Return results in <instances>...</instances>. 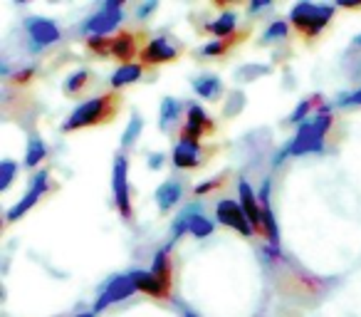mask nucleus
<instances>
[{
	"label": "nucleus",
	"instance_id": "nucleus-1",
	"mask_svg": "<svg viewBox=\"0 0 361 317\" xmlns=\"http://www.w3.org/2000/svg\"><path fill=\"white\" fill-rule=\"evenodd\" d=\"M331 129V114L322 112V114L312 116L310 121L300 124L297 134L292 136V141L275 156V167L285 162V156H305V154H322L324 151V136Z\"/></svg>",
	"mask_w": 361,
	"mask_h": 317
},
{
	"label": "nucleus",
	"instance_id": "nucleus-2",
	"mask_svg": "<svg viewBox=\"0 0 361 317\" xmlns=\"http://www.w3.org/2000/svg\"><path fill=\"white\" fill-rule=\"evenodd\" d=\"M121 109V95L109 92V95L102 97H92L85 104H80L75 112L70 114V119L62 124V131H77V129H87V126H97V124H106L111 121Z\"/></svg>",
	"mask_w": 361,
	"mask_h": 317
},
{
	"label": "nucleus",
	"instance_id": "nucleus-3",
	"mask_svg": "<svg viewBox=\"0 0 361 317\" xmlns=\"http://www.w3.org/2000/svg\"><path fill=\"white\" fill-rule=\"evenodd\" d=\"M334 18V6H314V3H300L292 8L290 20L292 28L307 40H314Z\"/></svg>",
	"mask_w": 361,
	"mask_h": 317
},
{
	"label": "nucleus",
	"instance_id": "nucleus-4",
	"mask_svg": "<svg viewBox=\"0 0 361 317\" xmlns=\"http://www.w3.org/2000/svg\"><path fill=\"white\" fill-rule=\"evenodd\" d=\"M121 11H124V0H109V3H104V6L99 8V11L94 13V16L87 18V23L82 25V30L87 32V35H104L111 30H116L121 23Z\"/></svg>",
	"mask_w": 361,
	"mask_h": 317
},
{
	"label": "nucleus",
	"instance_id": "nucleus-5",
	"mask_svg": "<svg viewBox=\"0 0 361 317\" xmlns=\"http://www.w3.org/2000/svg\"><path fill=\"white\" fill-rule=\"evenodd\" d=\"M216 218H218V223L233 228V231H238L245 238H252V233H255L250 221H247L245 211H243L240 201H235V198H221L216 206Z\"/></svg>",
	"mask_w": 361,
	"mask_h": 317
},
{
	"label": "nucleus",
	"instance_id": "nucleus-6",
	"mask_svg": "<svg viewBox=\"0 0 361 317\" xmlns=\"http://www.w3.org/2000/svg\"><path fill=\"white\" fill-rule=\"evenodd\" d=\"M238 193H240V198H238V201H240V206H243V211H245L247 221H250L252 231H255L257 236L267 238V228H265V208H262L260 198L255 196V191H252L250 184H247L245 179H240V181H238Z\"/></svg>",
	"mask_w": 361,
	"mask_h": 317
},
{
	"label": "nucleus",
	"instance_id": "nucleus-7",
	"mask_svg": "<svg viewBox=\"0 0 361 317\" xmlns=\"http://www.w3.org/2000/svg\"><path fill=\"white\" fill-rule=\"evenodd\" d=\"M134 292H136V285H134V275H131V273L111 277V280L104 285V290L99 292V297H97V302H94V310L92 312L97 315V312L106 310V307L114 305V302L126 300V297L134 295Z\"/></svg>",
	"mask_w": 361,
	"mask_h": 317
},
{
	"label": "nucleus",
	"instance_id": "nucleus-8",
	"mask_svg": "<svg viewBox=\"0 0 361 317\" xmlns=\"http://www.w3.org/2000/svg\"><path fill=\"white\" fill-rule=\"evenodd\" d=\"M129 164H126L124 156H116L114 162V203L119 208L121 218L124 221H131L134 218V211H131V193H129Z\"/></svg>",
	"mask_w": 361,
	"mask_h": 317
},
{
	"label": "nucleus",
	"instance_id": "nucleus-9",
	"mask_svg": "<svg viewBox=\"0 0 361 317\" xmlns=\"http://www.w3.org/2000/svg\"><path fill=\"white\" fill-rule=\"evenodd\" d=\"M180 55V47H176L169 37L159 35L154 40H149V45L141 50L139 60H144V65H166V62H173Z\"/></svg>",
	"mask_w": 361,
	"mask_h": 317
},
{
	"label": "nucleus",
	"instance_id": "nucleus-10",
	"mask_svg": "<svg viewBox=\"0 0 361 317\" xmlns=\"http://www.w3.org/2000/svg\"><path fill=\"white\" fill-rule=\"evenodd\" d=\"M47 172H40V174H35L32 177V181H30V189H27V193L20 198V201L16 203V206L8 211V221H18L20 216H25L27 211H30L32 206H35L37 201H40L42 196H45V191H47Z\"/></svg>",
	"mask_w": 361,
	"mask_h": 317
},
{
	"label": "nucleus",
	"instance_id": "nucleus-11",
	"mask_svg": "<svg viewBox=\"0 0 361 317\" xmlns=\"http://www.w3.org/2000/svg\"><path fill=\"white\" fill-rule=\"evenodd\" d=\"M25 28H27V35H30L32 42H35V50L37 47L52 45V42H57L62 35L60 28H57L52 20H47V18H27Z\"/></svg>",
	"mask_w": 361,
	"mask_h": 317
},
{
	"label": "nucleus",
	"instance_id": "nucleus-12",
	"mask_svg": "<svg viewBox=\"0 0 361 317\" xmlns=\"http://www.w3.org/2000/svg\"><path fill=\"white\" fill-rule=\"evenodd\" d=\"M151 275L156 277V282L161 285V292H164V300L171 297V287H173V265H171V256L169 248L156 253L154 265H151Z\"/></svg>",
	"mask_w": 361,
	"mask_h": 317
},
{
	"label": "nucleus",
	"instance_id": "nucleus-13",
	"mask_svg": "<svg viewBox=\"0 0 361 317\" xmlns=\"http://www.w3.org/2000/svg\"><path fill=\"white\" fill-rule=\"evenodd\" d=\"M173 164L178 169H196L201 164V144L198 141H178L173 149Z\"/></svg>",
	"mask_w": 361,
	"mask_h": 317
},
{
	"label": "nucleus",
	"instance_id": "nucleus-14",
	"mask_svg": "<svg viewBox=\"0 0 361 317\" xmlns=\"http://www.w3.org/2000/svg\"><path fill=\"white\" fill-rule=\"evenodd\" d=\"M111 55L116 60H121L124 65H129V60H134L139 52V42H136V35L131 30H121L119 35L114 37V45H111Z\"/></svg>",
	"mask_w": 361,
	"mask_h": 317
},
{
	"label": "nucleus",
	"instance_id": "nucleus-15",
	"mask_svg": "<svg viewBox=\"0 0 361 317\" xmlns=\"http://www.w3.org/2000/svg\"><path fill=\"white\" fill-rule=\"evenodd\" d=\"M186 129L188 131H193L196 136H206V134H211L213 129H216V124H213V119L211 116L203 112V107H198V104H188V114H186Z\"/></svg>",
	"mask_w": 361,
	"mask_h": 317
},
{
	"label": "nucleus",
	"instance_id": "nucleus-16",
	"mask_svg": "<svg viewBox=\"0 0 361 317\" xmlns=\"http://www.w3.org/2000/svg\"><path fill=\"white\" fill-rule=\"evenodd\" d=\"M183 198V186H180L176 179H169L166 184H161L159 191H156V203H159V211H171L176 203Z\"/></svg>",
	"mask_w": 361,
	"mask_h": 317
},
{
	"label": "nucleus",
	"instance_id": "nucleus-17",
	"mask_svg": "<svg viewBox=\"0 0 361 317\" xmlns=\"http://www.w3.org/2000/svg\"><path fill=\"white\" fill-rule=\"evenodd\" d=\"M141 75H144V65H139V62L121 65L119 70L111 75V87H114V90H121V87H126V85H134L136 80H141Z\"/></svg>",
	"mask_w": 361,
	"mask_h": 317
},
{
	"label": "nucleus",
	"instance_id": "nucleus-18",
	"mask_svg": "<svg viewBox=\"0 0 361 317\" xmlns=\"http://www.w3.org/2000/svg\"><path fill=\"white\" fill-rule=\"evenodd\" d=\"M180 109H183V104H180L178 100H173V97H166V100L161 102V112H159V124H161V129H169V126L173 124V121H178Z\"/></svg>",
	"mask_w": 361,
	"mask_h": 317
},
{
	"label": "nucleus",
	"instance_id": "nucleus-19",
	"mask_svg": "<svg viewBox=\"0 0 361 317\" xmlns=\"http://www.w3.org/2000/svg\"><path fill=\"white\" fill-rule=\"evenodd\" d=\"M247 32H238V35H231V37H223V40H213L208 42V45H203V55L208 57H216V55H226L228 50H231L233 45H238V42H243V37H245Z\"/></svg>",
	"mask_w": 361,
	"mask_h": 317
},
{
	"label": "nucleus",
	"instance_id": "nucleus-20",
	"mask_svg": "<svg viewBox=\"0 0 361 317\" xmlns=\"http://www.w3.org/2000/svg\"><path fill=\"white\" fill-rule=\"evenodd\" d=\"M193 90H196L203 100H216V97H221L223 85L218 77H198V80H193Z\"/></svg>",
	"mask_w": 361,
	"mask_h": 317
},
{
	"label": "nucleus",
	"instance_id": "nucleus-21",
	"mask_svg": "<svg viewBox=\"0 0 361 317\" xmlns=\"http://www.w3.org/2000/svg\"><path fill=\"white\" fill-rule=\"evenodd\" d=\"M235 25H238V18L233 16V13H226V16H221L218 20H213L211 25H208V30L223 40V37L235 35Z\"/></svg>",
	"mask_w": 361,
	"mask_h": 317
},
{
	"label": "nucleus",
	"instance_id": "nucleus-22",
	"mask_svg": "<svg viewBox=\"0 0 361 317\" xmlns=\"http://www.w3.org/2000/svg\"><path fill=\"white\" fill-rule=\"evenodd\" d=\"M196 213H201V206H198V203H193V206H188L186 211H183L178 218H176L173 228H171V243L178 241V238L183 236V233H188V223H191V218L196 216Z\"/></svg>",
	"mask_w": 361,
	"mask_h": 317
},
{
	"label": "nucleus",
	"instance_id": "nucleus-23",
	"mask_svg": "<svg viewBox=\"0 0 361 317\" xmlns=\"http://www.w3.org/2000/svg\"><path fill=\"white\" fill-rule=\"evenodd\" d=\"M45 156H47L45 141H42V139H30V144H27V151H25V167L27 169L40 167Z\"/></svg>",
	"mask_w": 361,
	"mask_h": 317
},
{
	"label": "nucleus",
	"instance_id": "nucleus-24",
	"mask_svg": "<svg viewBox=\"0 0 361 317\" xmlns=\"http://www.w3.org/2000/svg\"><path fill=\"white\" fill-rule=\"evenodd\" d=\"M92 82V75L87 70H80V72H75V75H70L65 80V95L67 97H77L82 90H85L87 85Z\"/></svg>",
	"mask_w": 361,
	"mask_h": 317
},
{
	"label": "nucleus",
	"instance_id": "nucleus-25",
	"mask_svg": "<svg viewBox=\"0 0 361 317\" xmlns=\"http://www.w3.org/2000/svg\"><path fill=\"white\" fill-rule=\"evenodd\" d=\"M213 231H216V226H213L211 218H206L203 213H196V216L191 218V223H188V233L196 238H208Z\"/></svg>",
	"mask_w": 361,
	"mask_h": 317
},
{
	"label": "nucleus",
	"instance_id": "nucleus-26",
	"mask_svg": "<svg viewBox=\"0 0 361 317\" xmlns=\"http://www.w3.org/2000/svg\"><path fill=\"white\" fill-rule=\"evenodd\" d=\"M111 45H114V37H104V35L87 37V50L94 52V55H99V57L111 55Z\"/></svg>",
	"mask_w": 361,
	"mask_h": 317
},
{
	"label": "nucleus",
	"instance_id": "nucleus-27",
	"mask_svg": "<svg viewBox=\"0 0 361 317\" xmlns=\"http://www.w3.org/2000/svg\"><path fill=\"white\" fill-rule=\"evenodd\" d=\"M322 102V97L317 95V97H310V100H302L300 102V107H297L295 112H292V116H290V121H295V124H305V116L310 114L312 109H314L317 104Z\"/></svg>",
	"mask_w": 361,
	"mask_h": 317
},
{
	"label": "nucleus",
	"instance_id": "nucleus-28",
	"mask_svg": "<svg viewBox=\"0 0 361 317\" xmlns=\"http://www.w3.org/2000/svg\"><path fill=\"white\" fill-rule=\"evenodd\" d=\"M18 172V164L16 162H3L0 164V191H8V186L13 184Z\"/></svg>",
	"mask_w": 361,
	"mask_h": 317
},
{
	"label": "nucleus",
	"instance_id": "nucleus-29",
	"mask_svg": "<svg viewBox=\"0 0 361 317\" xmlns=\"http://www.w3.org/2000/svg\"><path fill=\"white\" fill-rule=\"evenodd\" d=\"M226 181H228V174H223V177H216V179H211V181H206V184H198V186L193 189V193H196V196H206V193L223 189V186H226Z\"/></svg>",
	"mask_w": 361,
	"mask_h": 317
},
{
	"label": "nucleus",
	"instance_id": "nucleus-30",
	"mask_svg": "<svg viewBox=\"0 0 361 317\" xmlns=\"http://www.w3.org/2000/svg\"><path fill=\"white\" fill-rule=\"evenodd\" d=\"M275 37H280V40H285V37H287V23L285 20H272L270 28L265 30V35H262V40L272 42Z\"/></svg>",
	"mask_w": 361,
	"mask_h": 317
},
{
	"label": "nucleus",
	"instance_id": "nucleus-31",
	"mask_svg": "<svg viewBox=\"0 0 361 317\" xmlns=\"http://www.w3.org/2000/svg\"><path fill=\"white\" fill-rule=\"evenodd\" d=\"M141 126H144V121H141V116H131L129 126H126L124 136H121V144H124V146H131V144H134V139H136V136H139Z\"/></svg>",
	"mask_w": 361,
	"mask_h": 317
},
{
	"label": "nucleus",
	"instance_id": "nucleus-32",
	"mask_svg": "<svg viewBox=\"0 0 361 317\" xmlns=\"http://www.w3.org/2000/svg\"><path fill=\"white\" fill-rule=\"evenodd\" d=\"M32 77H35V70H32V67H27V70H20V72H16V75L11 77V85H16V87L27 85Z\"/></svg>",
	"mask_w": 361,
	"mask_h": 317
},
{
	"label": "nucleus",
	"instance_id": "nucleus-33",
	"mask_svg": "<svg viewBox=\"0 0 361 317\" xmlns=\"http://www.w3.org/2000/svg\"><path fill=\"white\" fill-rule=\"evenodd\" d=\"M156 8H159V3H156V0H151V3H144V6H139V11H136V18H139V20H144V18L149 16V13H154Z\"/></svg>",
	"mask_w": 361,
	"mask_h": 317
},
{
	"label": "nucleus",
	"instance_id": "nucleus-34",
	"mask_svg": "<svg viewBox=\"0 0 361 317\" xmlns=\"http://www.w3.org/2000/svg\"><path fill=\"white\" fill-rule=\"evenodd\" d=\"M339 104H361V90H356L354 95H346L339 100Z\"/></svg>",
	"mask_w": 361,
	"mask_h": 317
},
{
	"label": "nucleus",
	"instance_id": "nucleus-35",
	"mask_svg": "<svg viewBox=\"0 0 361 317\" xmlns=\"http://www.w3.org/2000/svg\"><path fill=\"white\" fill-rule=\"evenodd\" d=\"M164 159H166L164 154H151L149 156V169H161L164 167Z\"/></svg>",
	"mask_w": 361,
	"mask_h": 317
},
{
	"label": "nucleus",
	"instance_id": "nucleus-36",
	"mask_svg": "<svg viewBox=\"0 0 361 317\" xmlns=\"http://www.w3.org/2000/svg\"><path fill=\"white\" fill-rule=\"evenodd\" d=\"M262 8H267V3H252V6H250V11L255 13V11H262Z\"/></svg>",
	"mask_w": 361,
	"mask_h": 317
},
{
	"label": "nucleus",
	"instance_id": "nucleus-37",
	"mask_svg": "<svg viewBox=\"0 0 361 317\" xmlns=\"http://www.w3.org/2000/svg\"><path fill=\"white\" fill-rule=\"evenodd\" d=\"M180 315H183V317H198V315H196V312L186 310V307H183V310H180Z\"/></svg>",
	"mask_w": 361,
	"mask_h": 317
},
{
	"label": "nucleus",
	"instance_id": "nucleus-38",
	"mask_svg": "<svg viewBox=\"0 0 361 317\" xmlns=\"http://www.w3.org/2000/svg\"><path fill=\"white\" fill-rule=\"evenodd\" d=\"M354 45H356V47H361V35H356V37H354Z\"/></svg>",
	"mask_w": 361,
	"mask_h": 317
},
{
	"label": "nucleus",
	"instance_id": "nucleus-39",
	"mask_svg": "<svg viewBox=\"0 0 361 317\" xmlns=\"http://www.w3.org/2000/svg\"><path fill=\"white\" fill-rule=\"evenodd\" d=\"M77 317H94V312H82V315H77Z\"/></svg>",
	"mask_w": 361,
	"mask_h": 317
}]
</instances>
